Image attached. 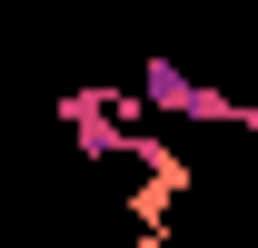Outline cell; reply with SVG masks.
<instances>
[{
    "label": "cell",
    "mask_w": 258,
    "mask_h": 248,
    "mask_svg": "<svg viewBox=\"0 0 258 248\" xmlns=\"http://www.w3.org/2000/svg\"><path fill=\"white\" fill-rule=\"evenodd\" d=\"M139 99L169 109V119H199V129H238V99H228L219 80H189L179 60H149V70H139Z\"/></svg>",
    "instance_id": "6da1fadb"
},
{
    "label": "cell",
    "mask_w": 258,
    "mask_h": 248,
    "mask_svg": "<svg viewBox=\"0 0 258 248\" xmlns=\"http://www.w3.org/2000/svg\"><path fill=\"white\" fill-rule=\"evenodd\" d=\"M238 129H258V99H238Z\"/></svg>",
    "instance_id": "7a4b0ae2"
}]
</instances>
